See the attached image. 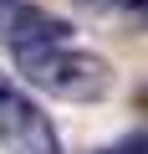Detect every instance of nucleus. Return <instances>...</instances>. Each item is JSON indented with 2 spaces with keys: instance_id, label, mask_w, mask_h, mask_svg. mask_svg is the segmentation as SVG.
Here are the masks:
<instances>
[{
  "instance_id": "1",
  "label": "nucleus",
  "mask_w": 148,
  "mask_h": 154,
  "mask_svg": "<svg viewBox=\"0 0 148 154\" xmlns=\"http://www.w3.org/2000/svg\"><path fill=\"white\" fill-rule=\"evenodd\" d=\"M10 62H16V72L26 77L31 88H41V93H51V98H61V103H102V98L118 88L107 57L82 51V46H71V41L16 46Z\"/></svg>"
},
{
  "instance_id": "2",
  "label": "nucleus",
  "mask_w": 148,
  "mask_h": 154,
  "mask_svg": "<svg viewBox=\"0 0 148 154\" xmlns=\"http://www.w3.org/2000/svg\"><path fill=\"white\" fill-rule=\"evenodd\" d=\"M0 149L5 154H61L56 123L21 82H10V72H0Z\"/></svg>"
},
{
  "instance_id": "3",
  "label": "nucleus",
  "mask_w": 148,
  "mask_h": 154,
  "mask_svg": "<svg viewBox=\"0 0 148 154\" xmlns=\"http://www.w3.org/2000/svg\"><path fill=\"white\" fill-rule=\"evenodd\" d=\"M71 41V21L36 5V0H0V46H51Z\"/></svg>"
},
{
  "instance_id": "4",
  "label": "nucleus",
  "mask_w": 148,
  "mask_h": 154,
  "mask_svg": "<svg viewBox=\"0 0 148 154\" xmlns=\"http://www.w3.org/2000/svg\"><path fill=\"white\" fill-rule=\"evenodd\" d=\"M71 5H82L97 21L128 26V31H148V0H71Z\"/></svg>"
},
{
  "instance_id": "5",
  "label": "nucleus",
  "mask_w": 148,
  "mask_h": 154,
  "mask_svg": "<svg viewBox=\"0 0 148 154\" xmlns=\"http://www.w3.org/2000/svg\"><path fill=\"white\" fill-rule=\"evenodd\" d=\"M97 154H148V134L138 128V134H123V139H112L107 149H97Z\"/></svg>"
}]
</instances>
